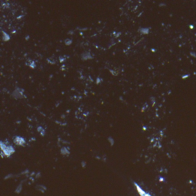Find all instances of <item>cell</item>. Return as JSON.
<instances>
[{
	"instance_id": "obj_1",
	"label": "cell",
	"mask_w": 196,
	"mask_h": 196,
	"mask_svg": "<svg viewBox=\"0 0 196 196\" xmlns=\"http://www.w3.org/2000/svg\"><path fill=\"white\" fill-rule=\"evenodd\" d=\"M1 146H2L1 148H2V152H4V153L6 154V156H10L11 154L12 153V152L15 151L14 148L12 147V146H7V145L5 146L3 142H1Z\"/></svg>"
},
{
	"instance_id": "obj_2",
	"label": "cell",
	"mask_w": 196,
	"mask_h": 196,
	"mask_svg": "<svg viewBox=\"0 0 196 196\" xmlns=\"http://www.w3.org/2000/svg\"><path fill=\"white\" fill-rule=\"evenodd\" d=\"M23 92L24 90L23 89L21 88H16L15 91H13L12 93V96L15 97V99H18V98H21V97H23Z\"/></svg>"
},
{
	"instance_id": "obj_3",
	"label": "cell",
	"mask_w": 196,
	"mask_h": 196,
	"mask_svg": "<svg viewBox=\"0 0 196 196\" xmlns=\"http://www.w3.org/2000/svg\"><path fill=\"white\" fill-rule=\"evenodd\" d=\"M14 142H15V144H17V145H23L24 143H25V139L22 138L21 136H15V139H14Z\"/></svg>"
},
{
	"instance_id": "obj_4",
	"label": "cell",
	"mask_w": 196,
	"mask_h": 196,
	"mask_svg": "<svg viewBox=\"0 0 196 196\" xmlns=\"http://www.w3.org/2000/svg\"><path fill=\"white\" fill-rule=\"evenodd\" d=\"M81 58L83 60H87V59H91L92 58V55L89 51H86V52H84L81 55Z\"/></svg>"
},
{
	"instance_id": "obj_5",
	"label": "cell",
	"mask_w": 196,
	"mask_h": 196,
	"mask_svg": "<svg viewBox=\"0 0 196 196\" xmlns=\"http://www.w3.org/2000/svg\"><path fill=\"white\" fill-rule=\"evenodd\" d=\"M135 186H136V187L137 191H138V192H139V193L140 196H151V195H150L147 194L146 192H144L143 190L142 189V188H140V187H139V186H137L136 183H135Z\"/></svg>"
},
{
	"instance_id": "obj_6",
	"label": "cell",
	"mask_w": 196,
	"mask_h": 196,
	"mask_svg": "<svg viewBox=\"0 0 196 196\" xmlns=\"http://www.w3.org/2000/svg\"><path fill=\"white\" fill-rule=\"evenodd\" d=\"M2 35H3V37H2V40L5 41V42H6V41H9L10 39V37L8 34H7L6 32H5V31H2Z\"/></svg>"
},
{
	"instance_id": "obj_7",
	"label": "cell",
	"mask_w": 196,
	"mask_h": 196,
	"mask_svg": "<svg viewBox=\"0 0 196 196\" xmlns=\"http://www.w3.org/2000/svg\"><path fill=\"white\" fill-rule=\"evenodd\" d=\"M139 32L143 33V34H147L149 32V28H139Z\"/></svg>"
},
{
	"instance_id": "obj_8",
	"label": "cell",
	"mask_w": 196,
	"mask_h": 196,
	"mask_svg": "<svg viewBox=\"0 0 196 196\" xmlns=\"http://www.w3.org/2000/svg\"><path fill=\"white\" fill-rule=\"evenodd\" d=\"M38 132H41V134H42V136H44V130H43L42 127H38Z\"/></svg>"
},
{
	"instance_id": "obj_9",
	"label": "cell",
	"mask_w": 196,
	"mask_h": 196,
	"mask_svg": "<svg viewBox=\"0 0 196 196\" xmlns=\"http://www.w3.org/2000/svg\"><path fill=\"white\" fill-rule=\"evenodd\" d=\"M64 42H65V44H71L72 42V40L71 39H70V38H67V39H65V41H64Z\"/></svg>"
},
{
	"instance_id": "obj_10",
	"label": "cell",
	"mask_w": 196,
	"mask_h": 196,
	"mask_svg": "<svg viewBox=\"0 0 196 196\" xmlns=\"http://www.w3.org/2000/svg\"><path fill=\"white\" fill-rule=\"evenodd\" d=\"M108 139H109L110 142H111V144L113 145V144H114V141H113V139H112V137H109Z\"/></svg>"
}]
</instances>
